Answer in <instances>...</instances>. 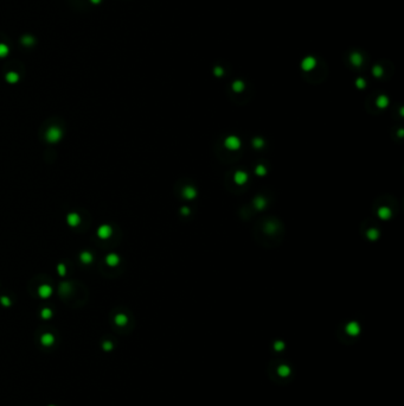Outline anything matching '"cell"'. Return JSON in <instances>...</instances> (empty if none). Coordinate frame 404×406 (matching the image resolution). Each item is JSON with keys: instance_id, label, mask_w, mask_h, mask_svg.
Returning a JSON list of instances; mask_svg holds the SVG:
<instances>
[{"instance_id": "10", "label": "cell", "mask_w": 404, "mask_h": 406, "mask_svg": "<svg viewBox=\"0 0 404 406\" xmlns=\"http://www.w3.org/2000/svg\"><path fill=\"white\" fill-rule=\"evenodd\" d=\"M40 342H42V343H43L44 345H54V342H55L54 335H52V334H50V333H46V334H44V335L42 336V338H40Z\"/></svg>"}, {"instance_id": "24", "label": "cell", "mask_w": 404, "mask_h": 406, "mask_svg": "<svg viewBox=\"0 0 404 406\" xmlns=\"http://www.w3.org/2000/svg\"><path fill=\"white\" fill-rule=\"evenodd\" d=\"M268 227H269V229H267L268 233H274V232H275L274 223H269V224H268Z\"/></svg>"}, {"instance_id": "18", "label": "cell", "mask_w": 404, "mask_h": 406, "mask_svg": "<svg viewBox=\"0 0 404 406\" xmlns=\"http://www.w3.org/2000/svg\"><path fill=\"white\" fill-rule=\"evenodd\" d=\"M40 315H42V317H43L44 320H49V318L52 316V311H51L49 308H45V309H43V310H42Z\"/></svg>"}, {"instance_id": "6", "label": "cell", "mask_w": 404, "mask_h": 406, "mask_svg": "<svg viewBox=\"0 0 404 406\" xmlns=\"http://www.w3.org/2000/svg\"><path fill=\"white\" fill-rule=\"evenodd\" d=\"M67 221H68V224H70L71 227H76L80 224L81 222V217L80 215L76 214V213H70V214L67 216Z\"/></svg>"}, {"instance_id": "7", "label": "cell", "mask_w": 404, "mask_h": 406, "mask_svg": "<svg viewBox=\"0 0 404 406\" xmlns=\"http://www.w3.org/2000/svg\"><path fill=\"white\" fill-rule=\"evenodd\" d=\"M377 214H378L379 219H382V220H389L390 217H391V215H392V211H391V209L389 207H381L378 209Z\"/></svg>"}, {"instance_id": "9", "label": "cell", "mask_w": 404, "mask_h": 406, "mask_svg": "<svg viewBox=\"0 0 404 406\" xmlns=\"http://www.w3.org/2000/svg\"><path fill=\"white\" fill-rule=\"evenodd\" d=\"M106 262H107L109 266H116L120 262V258H119L117 254L112 253V254H108L107 257H106Z\"/></svg>"}, {"instance_id": "13", "label": "cell", "mask_w": 404, "mask_h": 406, "mask_svg": "<svg viewBox=\"0 0 404 406\" xmlns=\"http://www.w3.org/2000/svg\"><path fill=\"white\" fill-rule=\"evenodd\" d=\"M127 321H128V318H127L126 315L119 314V315L115 316V323H116L117 325H124V324L127 323Z\"/></svg>"}, {"instance_id": "1", "label": "cell", "mask_w": 404, "mask_h": 406, "mask_svg": "<svg viewBox=\"0 0 404 406\" xmlns=\"http://www.w3.org/2000/svg\"><path fill=\"white\" fill-rule=\"evenodd\" d=\"M45 137H46V140L49 143H57L63 137V132H62L61 128H58L56 126H52V127H50L49 130L46 131Z\"/></svg>"}, {"instance_id": "4", "label": "cell", "mask_w": 404, "mask_h": 406, "mask_svg": "<svg viewBox=\"0 0 404 406\" xmlns=\"http://www.w3.org/2000/svg\"><path fill=\"white\" fill-rule=\"evenodd\" d=\"M112 233H113V229L108 224H102L99 229H97V235L101 239H108L112 235Z\"/></svg>"}, {"instance_id": "2", "label": "cell", "mask_w": 404, "mask_h": 406, "mask_svg": "<svg viewBox=\"0 0 404 406\" xmlns=\"http://www.w3.org/2000/svg\"><path fill=\"white\" fill-rule=\"evenodd\" d=\"M241 145H242L241 139L236 137V136H229L224 140V146L230 151H236L241 147Z\"/></svg>"}, {"instance_id": "15", "label": "cell", "mask_w": 404, "mask_h": 406, "mask_svg": "<svg viewBox=\"0 0 404 406\" xmlns=\"http://www.w3.org/2000/svg\"><path fill=\"white\" fill-rule=\"evenodd\" d=\"M81 260H82V262H84V264H90V262L92 261V253L83 252L82 254H81Z\"/></svg>"}, {"instance_id": "23", "label": "cell", "mask_w": 404, "mask_h": 406, "mask_svg": "<svg viewBox=\"0 0 404 406\" xmlns=\"http://www.w3.org/2000/svg\"><path fill=\"white\" fill-rule=\"evenodd\" d=\"M182 214H183V215H190V208L183 207V208H182Z\"/></svg>"}, {"instance_id": "25", "label": "cell", "mask_w": 404, "mask_h": 406, "mask_svg": "<svg viewBox=\"0 0 404 406\" xmlns=\"http://www.w3.org/2000/svg\"><path fill=\"white\" fill-rule=\"evenodd\" d=\"M51 406H52V405H51Z\"/></svg>"}, {"instance_id": "16", "label": "cell", "mask_w": 404, "mask_h": 406, "mask_svg": "<svg viewBox=\"0 0 404 406\" xmlns=\"http://www.w3.org/2000/svg\"><path fill=\"white\" fill-rule=\"evenodd\" d=\"M255 174L257 175V176H266L267 175V169H266V166L264 165H257L256 166V169H255Z\"/></svg>"}, {"instance_id": "19", "label": "cell", "mask_w": 404, "mask_h": 406, "mask_svg": "<svg viewBox=\"0 0 404 406\" xmlns=\"http://www.w3.org/2000/svg\"><path fill=\"white\" fill-rule=\"evenodd\" d=\"M0 302H1V304H2V305H5V307H8V305H11V300H10L7 297H1V298H0Z\"/></svg>"}, {"instance_id": "22", "label": "cell", "mask_w": 404, "mask_h": 406, "mask_svg": "<svg viewBox=\"0 0 404 406\" xmlns=\"http://www.w3.org/2000/svg\"><path fill=\"white\" fill-rule=\"evenodd\" d=\"M112 347H113V345H112L109 341H106V342L103 343V348H104V350H110Z\"/></svg>"}, {"instance_id": "11", "label": "cell", "mask_w": 404, "mask_h": 406, "mask_svg": "<svg viewBox=\"0 0 404 406\" xmlns=\"http://www.w3.org/2000/svg\"><path fill=\"white\" fill-rule=\"evenodd\" d=\"M254 206L257 208V209L261 210V209H263V208L267 206V201H266L264 197L259 196V197H256V199H254Z\"/></svg>"}, {"instance_id": "20", "label": "cell", "mask_w": 404, "mask_h": 406, "mask_svg": "<svg viewBox=\"0 0 404 406\" xmlns=\"http://www.w3.org/2000/svg\"><path fill=\"white\" fill-rule=\"evenodd\" d=\"M57 271H58V273H59L61 276H64V274H65V266H64L63 264L58 265V267H57Z\"/></svg>"}, {"instance_id": "5", "label": "cell", "mask_w": 404, "mask_h": 406, "mask_svg": "<svg viewBox=\"0 0 404 406\" xmlns=\"http://www.w3.org/2000/svg\"><path fill=\"white\" fill-rule=\"evenodd\" d=\"M51 293H52V287L50 286V285H46V284H44V285H42V286H39V289H38V295L42 297V298H47V297H50L51 296Z\"/></svg>"}, {"instance_id": "8", "label": "cell", "mask_w": 404, "mask_h": 406, "mask_svg": "<svg viewBox=\"0 0 404 406\" xmlns=\"http://www.w3.org/2000/svg\"><path fill=\"white\" fill-rule=\"evenodd\" d=\"M183 196L187 199H192L197 196V191L192 186H185L183 189Z\"/></svg>"}, {"instance_id": "17", "label": "cell", "mask_w": 404, "mask_h": 406, "mask_svg": "<svg viewBox=\"0 0 404 406\" xmlns=\"http://www.w3.org/2000/svg\"><path fill=\"white\" fill-rule=\"evenodd\" d=\"M377 106L379 108H385L388 106V98L386 96H379L377 100Z\"/></svg>"}, {"instance_id": "14", "label": "cell", "mask_w": 404, "mask_h": 406, "mask_svg": "<svg viewBox=\"0 0 404 406\" xmlns=\"http://www.w3.org/2000/svg\"><path fill=\"white\" fill-rule=\"evenodd\" d=\"M251 144L255 149H262L264 146V140L262 138H259V137H256V138L252 139Z\"/></svg>"}, {"instance_id": "3", "label": "cell", "mask_w": 404, "mask_h": 406, "mask_svg": "<svg viewBox=\"0 0 404 406\" xmlns=\"http://www.w3.org/2000/svg\"><path fill=\"white\" fill-rule=\"evenodd\" d=\"M234 181L238 185H243V184H245L248 182V174L245 171L238 170V171L235 172V175H234Z\"/></svg>"}, {"instance_id": "21", "label": "cell", "mask_w": 404, "mask_h": 406, "mask_svg": "<svg viewBox=\"0 0 404 406\" xmlns=\"http://www.w3.org/2000/svg\"><path fill=\"white\" fill-rule=\"evenodd\" d=\"M243 84L241 83V82H236V83L234 84V89L236 90V92H241L242 89H243Z\"/></svg>"}, {"instance_id": "12", "label": "cell", "mask_w": 404, "mask_h": 406, "mask_svg": "<svg viewBox=\"0 0 404 406\" xmlns=\"http://www.w3.org/2000/svg\"><path fill=\"white\" fill-rule=\"evenodd\" d=\"M366 236L370 239L371 241H376L377 239L379 238V230L376 228H370L366 232Z\"/></svg>"}]
</instances>
